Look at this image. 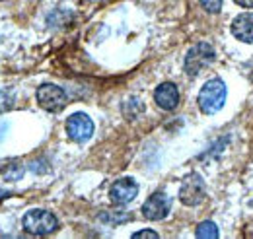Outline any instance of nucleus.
Instances as JSON below:
<instances>
[{
	"label": "nucleus",
	"mask_w": 253,
	"mask_h": 239,
	"mask_svg": "<svg viewBox=\"0 0 253 239\" xmlns=\"http://www.w3.org/2000/svg\"><path fill=\"white\" fill-rule=\"evenodd\" d=\"M226 84L222 82L220 78H212L209 80L201 91H199V97H197V105L201 109V113L205 115H214L218 113L224 103H226Z\"/></svg>",
	"instance_id": "f257e3e1"
},
{
	"label": "nucleus",
	"mask_w": 253,
	"mask_h": 239,
	"mask_svg": "<svg viewBox=\"0 0 253 239\" xmlns=\"http://www.w3.org/2000/svg\"><path fill=\"white\" fill-rule=\"evenodd\" d=\"M22 226H24V230H26L30 236L41 238V236H51V234H55V232L59 230V220H57V216H55L53 212H49V210L35 208V210H30V212L24 216Z\"/></svg>",
	"instance_id": "f03ea898"
},
{
	"label": "nucleus",
	"mask_w": 253,
	"mask_h": 239,
	"mask_svg": "<svg viewBox=\"0 0 253 239\" xmlns=\"http://www.w3.org/2000/svg\"><path fill=\"white\" fill-rule=\"evenodd\" d=\"M214 57H216L214 47L207 41H201L187 51L185 60H183V68L189 76H197L201 70H205L207 66H211L214 62Z\"/></svg>",
	"instance_id": "7ed1b4c3"
},
{
	"label": "nucleus",
	"mask_w": 253,
	"mask_h": 239,
	"mask_svg": "<svg viewBox=\"0 0 253 239\" xmlns=\"http://www.w3.org/2000/svg\"><path fill=\"white\" fill-rule=\"evenodd\" d=\"M35 99L39 103L41 109L49 111V113H59L66 107V93L61 86L57 84H41L35 91Z\"/></svg>",
	"instance_id": "20e7f679"
},
{
	"label": "nucleus",
	"mask_w": 253,
	"mask_h": 239,
	"mask_svg": "<svg viewBox=\"0 0 253 239\" xmlns=\"http://www.w3.org/2000/svg\"><path fill=\"white\" fill-rule=\"evenodd\" d=\"M66 134L72 142H78V144H84L92 138L94 134V120L90 119L86 113H72L68 119H66Z\"/></svg>",
	"instance_id": "39448f33"
},
{
	"label": "nucleus",
	"mask_w": 253,
	"mask_h": 239,
	"mask_svg": "<svg viewBox=\"0 0 253 239\" xmlns=\"http://www.w3.org/2000/svg\"><path fill=\"white\" fill-rule=\"evenodd\" d=\"M205 199V181L199 173H189L181 181L179 187V200L185 206H197Z\"/></svg>",
	"instance_id": "423d86ee"
},
{
	"label": "nucleus",
	"mask_w": 253,
	"mask_h": 239,
	"mask_svg": "<svg viewBox=\"0 0 253 239\" xmlns=\"http://www.w3.org/2000/svg\"><path fill=\"white\" fill-rule=\"evenodd\" d=\"M138 195V185L136 181L130 179V177H123V179H117L111 189H109V199L115 206H126L130 204Z\"/></svg>",
	"instance_id": "0eeeda50"
},
{
	"label": "nucleus",
	"mask_w": 253,
	"mask_h": 239,
	"mask_svg": "<svg viewBox=\"0 0 253 239\" xmlns=\"http://www.w3.org/2000/svg\"><path fill=\"white\" fill-rule=\"evenodd\" d=\"M169 210H171V199H169L166 193H162V191H156L154 195H150V197L146 199V202L142 204V214H144V218L154 220V222L164 220V218L169 214Z\"/></svg>",
	"instance_id": "6e6552de"
},
{
	"label": "nucleus",
	"mask_w": 253,
	"mask_h": 239,
	"mask_svg": "<svg viewBox=\"0 0 253 239\" xmlns=\"http://www.w3.org/2000/svg\"><path fill=\"white\" fill-rule=\"evenodd\" d=\"M154 101L160 109L173 111L179 105V90L173 82H162L154 90Z\"/></svg>",
	"instance_id": "1a4fd4ad"
},
{
	"label": "nucleus",
	"mask_w": 253,
	"mask_h": 239,
	"mask_svg": "<svg viewBox=\"0 0 253 239\" xmlns=\"http://www.w3.org/2000/svg\"><path fill=\"white\" fill-rule=\"evenodd\" d=\"M232 35L242 41V43H253V12H244L234 18L232 26Z\"/></svg>",
	"instance_id": "9d476101"
},
{
	"label": "nucleus",
	"mask_w": 253,
	"mask_h": 239,
	"mask_svg": "<svg viewBox=\"0 0 253 239\" xmlns=\"http://www.w3.org/2000/svg\"><path fill=\"white\" fill-rule=\"evenodd\" d=\"M121 111H123V115H125L126 119L132 120V119H136L138 115L144 113V103H142L138 97H130V99H126L125 103H123Z\"/></svg>",
	"instance_id": "9b49d317"
},
{
	"label": "nucleus",
	"mask_w": 253,
	"mask_h": 239,
	"mask_svg": "<svg viewBox=\"0 0 253 239\" xmlns=\"http://www.w3.org/2000/svg\"><path fill=\"white\" fill-rule=\"evenodd\" d=\"M0 175L6 181H18L22 175H24V165L20 161H8L6 165L0 167Z\"/></svg>",
	"instance_id": "f8f14e48"
},
{
	"label": "nucleus",
	"mask_w": 253,
	"mask_h": 239,
	"mask_svg": "<svg viewBox=\"0 0 253 239\" xmlns=\"http://www.w3.org/2000/svg\"><path fill=\"white\" fill-rule=\"evenodd\" d=\"M195 236L201 239H216L218 238V228H216V224H212V222L207 220V222H201L197 226Z\"/></svg>",
	"instance_id": "ddd939ff"
},
{
	"label": "nucleus",
	"mask_w": 253,
	"mask_h": 239,
	"mask_svg": "<svg viewBox=\"0 0 253 239\" xmlns=\"http://www.w3.org/2000/svg\"><path fill=\"white\" fill-rule=\"evenodd\" d=\"M12 105H14V95L8 90H0V113L12 109Z\"/></svg>",
	"instance_id": "4468645a"
},
{
	"label": "nucleus",
	"mask_w": 253,
	"mask_h": 239,
	"mask_svg": "<svg viewBox=\"0 0 253 239\" xmlns=\"http://www.w3.org/2000/svg\"><path fill=\"white\" fill-rule=\"evenodd\" d=\"M201 2V6L207 10V12H211V14H218L222 10V0H199Z\"/></svg>",
	"instance_id": "2eb2a0df"
},
{
	"label": "nucleus",
	"mask_w": 253,
	"mask_h": 239,
	"mask_svg": "<svg viewBox=\"0 0 253 239\" xmlns=\"http://www.w3.org/2000/svg\"><path fill=\"white\" fill-rule=\"evenodd\" d=\"M142 238L158 239V234H156V232H152V230H142V232H136V234H132V239H142Z\"/></svg>",
	"instance_id": "dca6fc26"
},
{
	"label": "nucleus",
	"mask_w": 253,
	"mask_h": 239,
	"mask_svg": "<svg viewBox=\"0 0 253 239\" xmlns=\"http://www.w3.org/2000/svg\"><path fill=\"white\" fill-rule=\"evenodd\" d=\"M236 4H240L242 8H253V0H234Z\"/></svg>",
	"instance_id": "f3484780"
},
{
	"label": "nucleus",
	"mask_w": 253,
	"mask_h": 239,
	"mask_svg": "<svg viewBox=\"0 0 253 239\" xmlns=\"http://www.w3.org/2000/svg\"><path fill=\"white\" fill-rule=\"evenodd\" d=\"M6 130H8V124H6V122H2V120H0V140H2V136H4V134H6Z\"/></svg>",
	"instance_id": "a211bd4d"
}]
</instances>
